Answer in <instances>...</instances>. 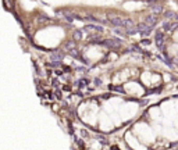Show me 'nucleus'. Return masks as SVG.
I'll list each match as a JSON object with an SVG mask.
<instances>
[{
	"label": "nucleus",
	"instance_id": "3",
	"mask_svg": "<svg viewBox=\"0 0 178 150\" xmlns=\"http://www.w3.org/2000/svg\"><path fill=\"white\" fill-rule=\"evenodd\" d=\"M163 43H164V34L161 31H157L156 32V44L159 47L163 46Z\"/></svg>",
	"mask_w": 178,
	"mask_h": 150
},
{
	"label": "nucleus",
	"instance_id": "6",
	"mask_svg": "<svg viewBox=\"0 0 178 150\" xmlns=\"http://www.w3.org/2000/svg\"><path fill=\"white\" fill-rule=\"evenodd\" d=\"M74 46H75V42H74V40H71V42H67V43H66V49H67L68 51L72 50V49H74Z\"/></svg>",
	"mask_w": 178,
	"mask_h": 150
},
{
	"label": "nucleus",
	"instance_id": "2",
	"mask_svg": "<svg viewBox=\"0 0 178 150\" xmlns=\"http://www.w3.org/2000/svg\"><path fill=\"white\" fill-rule=\"evenodd\" d=\"M156 22H157V15H148L146 18H145V22L143 24H146L148 27H152L153 25H156Z\"/></svg>",
	"mask_w": 178,
	"mask_h": 150
},
{
	"label": "nucleus",
	"instance_id": "7",
	"mask_svg": "<svg viewBox=\"0 0 178 150\" xmlns=\"http://www.w3.org/2000/svg\"><path fill=\"white\" fill-rule=\"evenodd\" d=\"M114 34L121 35V36H125V35H127V34H125V29H123V28H116V29H114Z\"/></svg>",
	"mask_w": 178,
	"mask_h": 150
},
{
	"label": "nucleus",
	"instance_id": "1",
	"mask_svg": "<svg viewBox=\"0 0 178 150\" xmlns=\"http://www.w3.org/2000/svg\"><path fill=\"white\" fill-rule=\"evenodd\" d=\"M102 44H104V46H107V47H111V49H120L121 40L118 38H113V39H107V40H104V42H102Z\"/></svg>",
	"mask_w": 178,
	"mask_h": 150
},
{
	"label": "nucleus",
	"instance_id": "8",
	"mask_svg": "<svg viewBox=\"0 0 178 150\" xmlns=\"http://www.w3.org/2000/svg\"><path fill=\"white\" fill-rule=\"evenodd\" d=\"M81 36H82V32H81V31H75L74 32V40H77V39H81Z\"/></svg>",
	"mask_w": 178,
	"mask_h": 150
},
{
	"label": "nucleus",
	"instance_id": "4",
	"mask_svg": "<svg viewBox=\"0 0 178 150\" xmlns=\"http://www.w3.org/2000/svg\"><path fill=\"white\" fill-rule=\"evenodd\" d=\"M63 57H64V54L61 53V51H59V50L53 51V54H52V58H53V60H57V63H59Z\"/></svg>",
	"mask_w": 178,
	"mask_h": 150
},
{
	"label": "nucleus",
	"instance_id": "10",
	"mask_svg": "<svg viewBox=\"0 0 178 150\" xmlns=\"http://www.w3.org/2000/svg\"><path fill=\"white\" fill-rule=\"evenodd\" d=\"M79 83H81V86H85V83H86V81H84V79H82V81H79Z\"/></svg>",
	"mask_w": 178,
	"mask_h": 150
},
{
	"label": "nucleus",
	"instance_id": "5",
	"mask_svg": "<svg viewBox=\"0 0 178 150\" xmlns=\"http://www.w3.org/2000/svg\"><path fill=\"white\" fill-rule=\"evenodd\" d=\"M89 28H92V29H95V31H99V32H102V31H103V27L96 25V24H89V25L86 27V29H89Z\"/></svg>",
	"mask_w": 178,
	"mask_h": 150
},
{
	"label": "nucleus",
	"instance_id": "11",
	"mask_svg": "<svg viewBox=\"0 0 178 150\" xmlns=\"http://www.w3.org/2000/svg\"><path fill=\"white\" fill-rule=\"evenodd\" d=\"M149 43H150V42H149V40H145V39L142 40V44H149Z\"/></svg>",
	"mask_w": 178,
	"mask_h": 150
},
{
	"label": "nucleus",
	"instance_id": "9",
	"mask_svg": "<svg viewBox=\"0 0 178 150\" xmlns=\"http://www.w3.org/2000/svg\"><path fill=\"white\" fill-rule=\"evenodd\" d=\"M152 10H153V13H160V11H163V7L157 4V6H155V7H153Z\"/></svg>",
	"mask_w": 178,
	"mask_h": 150
}]
</instances>
